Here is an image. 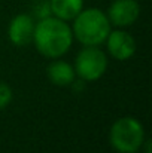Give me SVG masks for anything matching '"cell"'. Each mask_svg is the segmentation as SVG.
Instances as JSON below:
<instances>
[{"instance_id":"cell-1","label":"cell","mask_w":152,"mask_h":153,"mask_svg":"<svg viewBox=\"0 0 152 153\" xmlns=\"http://www.w3.org/2000/svg\"><path fill=\"white\" fill-rule=\"evenodd\" d=\"M33 42L36 49L46 58H60L70 49L73 33L67 21L55 16L39 19L34 27Z\"/></svg>"},{"instance_id":"cell-2","label":"cell","mask_w":152,"mask_h":153,"mask_svg":"<svg viewBox=\"0 0 152 153\" xmlns=\"http://www.w3.org/2000/svg\"><path fill=\"white\" fill-rule=\"evenodd\" d=\"M72 33L84 46H99L110 33V22L107 15L97 7L82 9L73 18Z\"/></svg>"},{"instance_id":"cell-3","label":"cell","mask_w":152,"mask_h":153,"mask_svg":"<svg viewBox=\"0 0 152 153\" xmlns=\"http://www.w3.org/2000/svg\"><path fill=\"white\" fill-rule=\"evenodd\" d=\"M112 147L119 153H136L139 152L145 141L143 125L134 117H121L118 119L109 134Z\"/></svg>"},{"instance_id":"cell-4","label":"cell","mask_w":152,"mask_h":153,"mask_svg":"<svg viewBox=\"0 0 152 153\" xmlns=\"http://www.w3.org/2000/svg\"><path fill=\"white\" fill-rule=\"evenodd\" d=\"M73 68L84 82L99 80L107 68V56L97 46H85L78 53Z\"/></svg>"},{"instance_id":"cell-5","label":"cell","mask_w":152,"mask_h":153,"mask_svg":"<svg viewBox=\"0 0 152 153\" xmlns=\"http://www.w3.org/2000/svg\"><path fill=\"white\" fill-rule=\"evenodd\" d=\"M140 4L136 0H113L107 10V19L116 27H128L137 21Z\"/></svg>"},{"instance_id":"cell-6","label":"cell","mask_w":152,"mask_h":153,"mask_svg":"<svg viewBox=\"0 0 152 153\" xmlns=\"http://www.w3.org/2000/svg\"><path fill=\"white\" fill-rule=\"evenodd\" d=\"M34 18L28 13H19L13 16L7 27V36L9 40L15 46H27L33 42L34 34Z\"/></svg>"},{"instance_id":"cell-7","label":"cell","mask_w":152,"mask_h":153,"mask_svg":"<svg viewBox=\"0 0 152 153\" xmlns=\"http://www.w3.org/2000/svg\"><path fill=\"white\" fill-rule=\"evenodd\" d=\"M106 45H107V51L109 53L119 61H125L130 59L134 52H136V40L134 37L124 31V30H115L110 31L107 39H106Z\"/></svg>"},{"instance_id":"cell-8","label":"cell","mask_w":152,"mask_h":153,"mask_svg":"<svg viewBox=\"0 0 152 153\" xmlns=\"http://www.w3.org/2000/svg\"><path fill=\"white\" fill-rule=\"evenodd\" d=\"M48 79L57 86H67L75 82V68L66 61H54L46 70Z\"/></svg>"},{"instance_id":"cell-9","label":"cell","mask_w":152,"mask_h":153,"mask_svg":"<svg viewBox=\"0 0 152 153\" xmlns=\"http://www.w3.org/2000/svg\"><path fill=\"white\" fill-rule=\"evenodd\" d=\"M49 9L52 16L70 21L84 9V0H49Z\"/></svg>"},{"instance_id":"cell-10","label":"cell","mask_w":152,"mask_h":153,"mask_svg":"<svg viewBox=\"0 0 152 153\" xmlns=\"http://www.w3.org/2000/svg\"><path fill=\"white\" fill-rule=\"evenodd\" d=\"M37 19H43L46 16H51V9H49V0H40L36 3V6L33 7V18Z\"/></svg>"},{"instance_id":"cell-11","label":"cell","mask_w":152,"mask_h":153,"mask_svg":"<svg viewBox=\"0 0 152 153\" xmlns=\"http://www.w3.org/2000/svg\"><path fill=\"white\" fill-rule=\"evenodd\" d=\"M12 89L9 85L0 82V108H4L6 105H9V102L12 101Z\"/></svg>"},{"instance_id":"cell-12","label":"cell","mask_w":152,"mask_h":153,"mask_svg":"<svg viewBox=\"0 0 152 153\" xmlns=\"http://www.w3.org/2000/svg\"><path fill=\"white\" fill-rule=\"evenodd\" d=\"M146 153H151V146H149V141L146 143Z\"/></svg>"}]
</instances>
